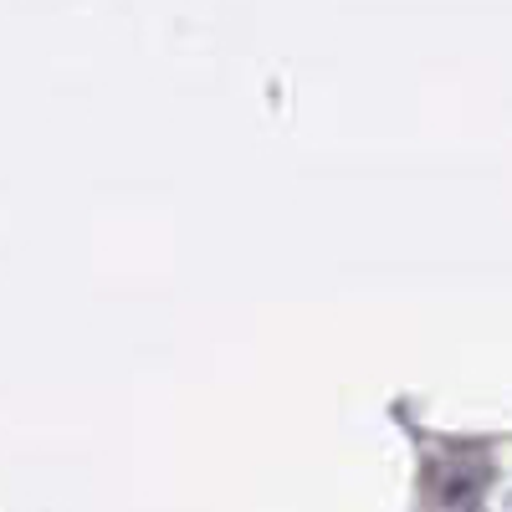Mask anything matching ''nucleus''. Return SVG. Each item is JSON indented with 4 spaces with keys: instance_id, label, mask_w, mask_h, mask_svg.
Wrapping results in <instances>:
<instances>
[]
</instances>
